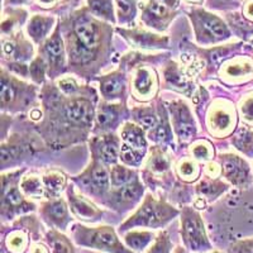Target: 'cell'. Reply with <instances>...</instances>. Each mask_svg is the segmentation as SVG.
<instances>
[{"instance_id": "obj_1", "label": "cell", "mask_w": 253, "mask_h": 253, "mask_svg": "<svg viewBox=\"0 0 253 253\" xmlns=\"http://www.w3.org/2000/svg\"><path fill=\"white\" fill-rule=\"evenodd\" d=\"M74 241L78 246L92 250H99L108 253H135L119 241L115 230L108 225L89 228L84 225H75Z\"/></svg>"}, {"instance_id": "obj_2", "label": "cell", "mask_w": 253, "mask_h": 253, "mask_svg": "<svg viewBox=\"0 0 253 253\" xmlns=\"http://www.w3.org/2000/svg\"><path fill=\"white\" fill-rule=\"evenodd\" d=\"M177 214V210L170 205L148 198L139 208L138 211L121 225V232H126L135 227L161 228L172 220Z\"/></svg>"}, {"instance_id": "obj_3", "label": "cell", "mask_w": 253, "mask_h": 253, "mask_svg": "<svg viewBox=\"0 0 253 253\" xmlns=\"http://www.w3.org/2000/svg\"><path fill=\"white\" fill-rule=\"evenodd\" d=\"M181 237L185 247L198 253L211 250L202 216L193 209H184L181 215Z\"/></svg>"}, {"instance_id": "obj_4", "label": "cell", "mask_w": 253, "mask_h": 253, "mask_svg": "<svg viewBox=\"0 0 253 253\" xmlns=\"http://www.w3.org/2000/svg\"><path fill=\"white\" fill-rule=\"evenodd\" d=\"M223 173L236 186H247L251 182V171L247 162L236 155L221 156Z\"/></svg>"}, {"instance_id": "obj_5", "label": "cell", "mask_w": 253, "mask_h": 253, "mask_svg": "<svg viewBox=\"0 0 253 253\" xmlns=\"http://www.w3.org/2000/svg\"><path fill=\"white\" fill-rule=\"evenodd\" d=\"M209 126L214 134H227L236 126V113L230 107L211 108L209 112Z\"/></svg>"}, {"instance_id": "obj_6", "label": "cell", "mask_w": 253, "mask_h": 253, "mask_svg": "<svg viewBox=\"0 0 253 253\" xmlns=\"http://www.w3.org/2000/svg\"><path fill=\"white\" fill-rule=\"evenodd\" d=\"M43 216L49 225H53L61 230L66 229L71 220L66 204L62 200L48 203L43 209Z\"/></svg>"}, {"instance_id": "obj_7", "label": "cell", "mask_w": 253, "mask_h": 253, "mask_svg": "<svg viewBox=\"0 0 253 253\" xmlns=\"http://www.w3.org/2000/svg\"><path fill=\"white\" fill-rule=\"evenodd\" d=\"M69 196L72 213L75 214V216H78L79 219L94 221L101 216L100 210L95 207V205H92L90 202H87L86 199H84L83 196L71 194V191L69 193Z\"/></svg>"}, {"instance_id": "obj_8", "label": "cell", "mask_w": 253, "mask_h": 253, "mask_svg": "<svg viewBox=\"0 0 253 253\" xmlns=\"http://www.w3.org/2000/svg\"><path fill=\"white\" fill-rule=\"evenodd\" d=\"M173 114H175V126L178 137L181 139H190L191 137H194L196 133V128L186 105L180 104L177 108H175Z\"/></svg>"}, {"instance_id": "obj_9", "label": "cell", "mask_w": 253, "mask_h": 253, "mask_svg": "<svg viewBox=\"0 0 253 253\" xmlns=\"http://www.w3.org/2000/svg\"><path fill=\"white\" fill-rule=\"evenodd\" d=\"M156 237L148 230H130L124 236V243L133 252H143L155 242Z\"/></svg>"}, {"instance_id": "obj_10", "label": "cell", "mask_w": 253, "mask_h": 253, "mask_svg": "<svg viewBox=\"0 0 253 253\" xmlns=\"http://www.w3.org/2000/svg\"><path fill=\"white\" fill-rule=\"evenodd\" d=\"M221 74H224L225 78L230 79L250 78V75L253 74L252 60H250L248 57H238L230 60L224 65Z\"/></svg>"}, {"instance_id": "obj_11", "label": "cell", "mask_w": 253, "mask_h": 253, "mask_svg": "<svg viewBox=\"0 0 253 253\" xmlns=\"http://www.w3.org/2000/svg\"><path fill=\"white\" fill-rule=\"evenodd\" d=\"M156 78L153 75V72L148 69H139L135 74L134 83H133V87H134V92L139 96L147 98L151 94H155L156 91Z\"/></svg>"}, {"instance_id": "obj_12", "label": "cell", "mask_w": 253, "mask_h": 253, "mask_svg": "<svg viewBox=\"0 0 253 253\" xmlns=\"http://www.w3.org/2000/svg\"><path fill=\"white\" fill-rule=\"evenodd\" d=\"M75 33L79 44H83V48H85L86 51L94 48L98 44V29L90 22H79L75 26Z\"/></svg>"}, {"instance_id": "obj_13", "label": "cell", "mask_w": 253, "mask_h": 253, "mask_svg": "<svg viewBox=\"0 0 253 253\" xmlns=\"http://www.w3.org/2000/svg\"><path fill=\"white\" fill-rule=\"evenodd\" d=\"M92 109L84 100H74L66 107V117L74 123L89 124L91 122Z\"/></svg>"}, {"instance_id": "obj_14", "label": "cell", "mask_w": 253, "mask_h": 253, "mask_svg": "<svg viewBox=\"0 0 253 253\" xmlns=\"http://www.w3.org/2000/svg\"><path fill=\"white\" fill-rule=\"evenodd\" d=\"M3 246L8 253H24L29 246L28 236L23 230H13L4 238Z\"/></svg>"}, {"instance_id": "obj_15", "label": "cell", "mask_w": 253, "mask_h": 253, "mask_svg": "<svg viewBox=\"0 0 253 253\" xmlns=\"http://www.w3.org/2000/svg\"><path fill=\"white\" fill-rule=\"evenodd\" d=\"M122 139L124 141L126 146H129L132 148L144 150V147H146L143 132L141 128L133 126V124H126V126L122 129Z\"/></svg>"}, {"instance_id": "obj_16", "label": "cell", "mask_w": 253, "mask_h": 253, "mask_svg": "<svg viewBox=\"0 0 253 253\" xmlns=\"http://www.w3.org/2000/svg\"><path fill=\"white\" fill-rule=\"evenodd\" d=\"M47 242L51 247L52 253H76L71 241L60 232L51 230L47 233Z\"/></svg>"}, {"instance_id": "obj_17", "label": "cell", "mask_w": 253, "mask_h": 253, "mask_svg": "<svg viewBox=\"0 0 253 253\" xmlns=\"http://www.w3.org/2000/svg\"><path fill=\"white\" fill-rule=\"evenodd\" d=\"M90 184H91L94 191H105L109 187V175H108L105 167L101 165L95 164L90 172Z\"/></svg>"}, {"instance_id": "obj_18", "label": "cell", "mask_w": 253, "mask_h": 253, "mask_svg": "<svg viewBox=\"0 0 253 253\" xmlns=\"http://www.w3.org/2000/svg\"><path fill=\"white\" fill-rule=\"evenodd\" d=\"M203 27L214 38L221 40V38L229 37V31L224 26V23L221 20H219L218 18L213 17V15H205L203 18Z\"/></svg>"}, {"instance_id": "obj_19", "label": "cell", "mask_w": 253, "mask_h": 253, "mask_svg": "<svg viewBox=\"0 0 253 253\" xmlns=\"http://www.w3.org/2000/svg\"><path fill=\"white\" fill-rule=\"evenodd\" d=\"M233 144L246 155H253V129L241 128L233 135Z\"/></svg>"}, {"instance_id": "obj_20", "label": "cell", "mask_w": 253, "mask_h": 253, "mask_svg": "<svg viewBox=\"0 0 253 253\" xmlns=\"http://www.w3.org/2000/svg\"><path fill=\"white\" fill-rule=\"evenodd\" d=\"M4 208H9L13 211H28L32 209L31 204H27L24 202L23 196L20 195V193L17 189H12L9 193H5V198H4Z\"/></svg>"}, {"instance_id": "obj_21", "label": "cell", "mask_w": 253, "mask_h": 253, "mask_svg": "<svg viewBox=\"0 0 253 253\" xmlns=\"http://www.w3.org/2000/svg\"><path fill=\"white\" fill-rule=\"evenodd\" d=\"M142 191H143V187L139 184L137 180L134 181H130L128 184L124 185L123 187L117 191V196L121 199L122 202H134L138 199V196L141 195Z\"/></svg>"}, {"instance_id": "obj_22", "label": "cell", "mask_w": 253, "mask_h": 253, "mask_svg": "<svg viewBox=\"0 0 253 253\" xmlns=\"http://www.w3.org/2000/svg\"><path fill=\"white\" fill-rule=\"evenodd\" d=\"M100 158L105 164H114L118 158V142L114 138H108L101 143Z\"/></svg>"}, {"instance_id": "obj_23", "label": "cell", "mask_w": 253, "mask_h": 253, "mask_svg": "<svg viewBox=\"0 0 253 253\" xmlns=\"http://www.w3.org/2000/svg\"><path fill=\"white\" fill-rule=\"evenodd\" d=\"M172 242H171L170 236L167 232H161L156 237L151 247L148 248L147 253H171L172 252Z\"/></svg>"}, {"instance_id": "obj_24", "label": "cell", "mask_w": 253, "mask_h": 253, "mask_svg": "<svg viewBox=\"0 0 253 253\" xmlns=\"http://www.w3.org/2000/svg\"><path fill=\"white\" fill-rule=\"evenodd\" d=\"M46 51L52 63L62 62V57H63L62 41H61V38L58 37L57 35L53 36V37L47 42Z\"/></svg>"}, {"instance_id": "obj_25", "label": "cell", "mask_w": 253, "mask_h": 253, "mask_svg": "<svg viewBox=\"0 0 253 253\" xmlns=\"http://www.w3.org/2000/svg\"><path fill=\"white\" fill-rule=\"evenodd\" d=\"M123 80L121 78H110L101 84V91L105 98H117L123 92Z\"/></svg>"}, {"instance_id": "obj_26", "label": "cell", "mask_w": 253, "mask_h": 253, "mask_svg": "<svg viewBox=\"0 0 253 253\" xmlns=\"http://www.w3.org/2000/svg\"><path fill=\"white\" fill-rule=\"evenodd\" d=\"M52 20L48 18H42V17H36L32 19L31 24H29V33L35 40H41L44 37L49 28Z\"/></svg>"}, {"instance_id": "obj_27", "label": "cell", "mask_w": 253, "mask_h": 253, "mask_svg": "<svg viewBox=\"0 0 253 253\" xmlns=\"http://www.w3.org/2000/svg\"><path fill=\"white\" fill-rule=\"evenodd\" d=\"M65 181H66L65 176L61 172H58V171H51V172H48L43 177L44 185H46L47 189L49 191H52V193H58V191H61L63 189V186H65Z\"/></svg>"}, {"instance_id": "obj_28", "label": "cell", "mask_w": 253, "mask_h": 253, "mask_svg": "<svg viewBox=\"0 0 253 253\" xmlns=\"http://www.w3.org/2000/svg\"><path fill=\"white\" fill-rule=\"evenodd\" d=\"M121 158L122 161L128 165H138L142 161V158H143V150L132 148V147L124 144L122 147Z\"/></svg>"}, {"instance_id": "obj_29", "label": "cell", "mask_w": 253, "mask_h": 253, "mask_svg": "<svg viewBox=\"0 0 253 253\" xmlns=\"http://www.w3.org/2000/svg\"><path fill=\"white\" fill-rule=\"evenodd\" d=\"M133 172L130 170H128L126 167L123 166H114L112 170V182L115 186H119V185H126L132 180Z\"/></svg>"}, {"instance_id": "obj_30", "label": "cell", "mask_w": 253, "mask_h": 253, "mask_svg": "<svg viewBox=\"0 0 253 253\" xmlns=\"http://www.w3.org/2000/svg\"><path fill=\"white\" fill-rule=\"evenodd\" d=\"M191 153L194 155V157L198 158V160H202V161H207L211 157V155L214 153L213 148L210 146L209 142L207 141H198L196 143H194L191 146Z\"/></svg>"}, {"instance_id": "obj_31", "label": "cell", "mask_w": 253, "mask_h": 253, "mask_svg": "<svg viewBox=\"0 0 253 253\" xmlns=\"http://www.w3.org/2000/svg\"><path fill=\"white\" fill-rule=\"evenodd\" d=\"M92 12L105 18H112V0H87Z\"/></svg>"}, {"instance_id": "obj_32", "label": "cell", "mask_w": 253, "mask_h": 253, "mask_svg": "<svg viewBox=\"0 0 253 253\" xmlns=\"http://www.w3.org/2000/svg\"><path fill=\"white\" fill-rule=\"evenodd\" d=\"M177 172H178V175L184 178V180L191 181V180L196 178V176H198L199 169H198V166H196V164H194L193 161H190V160H185V161H182L181 164L178 165Z\"/></svg>"}, {"instance_id": "obj_33", "label": "cell", "mask_w": 253, "mask_h": 253, "mask_svg": "<svg viewBox=\"0 0 253 253\" xmlns=\"http://www.w3.org/2000/svg\"><path fill=\"white\" fill-rule=\"evenodd\" d=\"M22 189L29 195H40L42 194V186L41 181L36 176H27L22 181Z\"/></svg>"}, {"instance_id": "obj_34", "label": "cell", "mask_w": 253, "mask_h": 253, "mask_svg": "<svg viewBox=\"0 0 253 253\" xmlns=\"http://www.w3.org/2000/svg\"><path fill=\"white\" fill-rule=\"evenodd\" d=\"M150 137L151 139L156 142H165L170 138V129L166 124H160V126H156L155 128H152Z\"/></svg>"}, {"instance_id": "obj_35", "label": "cell", "mask_w": 253, "mask_h": 253, "mask_svg": "<svg viewBox=\"0 0 253 253\" xmlns=\"http://www.w3.org/2000/svg\"><path fill=\"white\" fill-rule=\"evenodd\" d=\"M241 113L243 119L253 126V94L245 98V100L242 101Z\"/></svg>"}, {"instance_id": "obj_36", "label": "cell", "mask_w": 253, "mask_h": 253, "mask_svg": "<svg viewBox=\"0 0 253 253\" xmlns=\"http://www.w3.org/2000/svg\"><path fill=\"white\" fill-rule=\"evenodd\" d=\"M229 253H253V238L234 243L229 248Z\"/></svg>"}, {"instance_id": "obj_37", "label": "cell", "mask_w": 253, "mask_h": 253, "mask_svg": "<svg viewBox=\"0 0 253 253\" xmlns=\"http://www.w3.org/2000/svg\"><path fill=\"white\" fill-rule=\"evenodd\" d=\"M31 74L32 78L35 79L37 81H42L43 80V75H44V65L43 61L38 58L33 62V65L31 66Z\"/></svg>"}, {"instance_id": "obj_38", "label": "cell", "mask_w": 253, "mask_h": 253, "mask_svg": "<svg viewBox=\"0 0 253 253\" xmlns=\"http://www.w3.org/2000/svg\"><path fill=\"white\" fill-rule=\"evenodd\" d=\"M138 122L146 129H151V128H155L157 126V118L152 113H142L138 117Z\"/></svg>"}, {"instance_id": "obj_39", "label": "cell", "mask_w": 253, "mask_h": 253, "mask_svg": "<svg viewBox=\"0 0 253 253\" xmlns=\"http://www.w3.org/2000/svg\"><path fill=\"white\" fill-rule=\"evenodd\" d=\"M118 6L123 17H130L134 13V0H118Z\"/></svg>"}, {"instance_id": "obj_40", "label": "cell", "mask_w": 253, "mask_h": 253, "mask_svg": "<svg viewBox=\"0 0 253 253\" xmlns=\"http://www.w3.org/2000/svg\"><path fill=\"white\" fill-rule=\"evenodd\" d=\"M148 10L152 13L155 17L162 18L167 14V8L162 3H157V1H151L148 5Z\"/></svg>"}, {"instance_id": "obj_41", "label": "cell", "mask_w": 253, "mask_h": 253, "mask_svg": "<svg viewBox=\"0 0 253 253\" xmlns=\"http://www.w3.org/2000/svg\"><path fill=\"white\" fill-rule=\"evenodd\" d=\"M151 164H152V167L156 171H165L167 169V166H169L167 161L162 156H155L151 160Z\"/></svg>"}, {"instance_id": "obj_42", "label": "cell", "mask_w": 253, "mask_h": 253, "mask_svg": "<svg viewBox=\"0 0 253 253\" xmlns=\"http://www.w3.org/2000/svg\"><path fill=\"white\" fill-rule=\"evenodd\" d=\"M60 87L65 92H74L78 89L75 81L71 80V79H65V80L60 81Z\"/></svg>"}, {"instance_id": "obj_43", "label": "cell", "mask_w": 253, "mask_h": 253, "mask_svg": "<svg viewBox=\"0 0 253 253\" xmlns=\"http://www.w3.org/2000/svg\"><path fill=\"white\" fill-rule=\"evenodd\" d=\"M29 253H49V251L42 243H35V245L31 246V252Z\"/></svg>"}, {"instance_id": "obj_44", "label": "cell", "mask_w": 253, "mask_h": 253, "mask_svg": "<svg viewBox=\"0 0 253 253\" xmlns=\"http://www.w3.org/2000/svg\"><path fill=\"white\" fill-rule=\"evenodd\" d=\"M219 167L216 166L215 164H209L207 166V170H205V172H207V175H209L210 177H215V176L219 175Z\"/></svg>"}, {"instance_id": "obj_45", "label": "cell", "mask_w": 253, "mask_h": 253, "mask_svg": "<svg viewBox=\"0 0 253 253\" xmlns=\"http://www.w3.org/2000/svg\"><path fill=\"white\" fill-rule=\"evenodd\" d=\"M245 17L253 22V0H250L245 6Z\"/></svg>"}, {"instance_id": "obj_46", "label": "cell", "mask_w": 253, "mask_h": 253, "mask_svg": "<svg viewBox=\"0 0 253 253\" xmlns=\"http://www.w3.org/2000/svg\"><path fill=\"white\" fill-rule=\"evenodd\" d=\"M173 253H187V252L184 247H177L175 251H173Z\"/></svg>"}, {"instance_id": "obj_47", "label": "cell", "mask_w": 253, "mask_h": 253, "mask_svg": "<svg viewBox=\"0 0 253 253\" xmlns=\"http://www.w3.org/2000/svg\"><path fill=\"white\" fill-rule=\"evenodd\" d=\"M158 1H161V3H169L170 0H158Z\"/></svg>"}, {"instance_id": "obj_48", "label": "cell", "mask_w": 253, "mask_h": 253, "mask_svg": "<svg viewBox=\"0 0 253 253\" xmlns=\"http://www.w3.org/2000/svg\"><path fill=\"white\" fill-rule=\"evenodd\" d=\"M210 253H220V252H218V251H215V252H210Z\"/></svg>"}]
</instances>
